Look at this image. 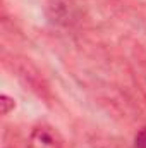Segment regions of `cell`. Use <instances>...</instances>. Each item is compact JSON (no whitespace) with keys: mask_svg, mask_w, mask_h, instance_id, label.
Segmentation results:
<instances>
[{"mask_svg":"<svg viewBox=\"0 0 146 148\" xmlns=\"http://www.w3.org/2000/svg\"><path fill=\"white\" fill-rule=\"evenodd\" d=\"M28 148H64V141L55 127L48 124H38L29 133Z\"/></svg>","mask_w":146,"mask_h":148,"instance_id":"6da1fadb","label":"cell"},{"mask_svg":"<svg viewBox=\"0 0 146 148\" xmlns=\"http://www.w3.org/2000/svg\"><path fill=\"white\" fill-rule=\"evenodd\" d=\"M134 148H146V126L136 134V138H134Z\"/></svg>","mask_w":146,"mask_h":148,"instance_id":"3957f363","label":"cell"},{"mask_svg":"<svg viewBox=\"0 0 146 148\" xmlns=\"http://www.w3.org/2000/svg\"><path fill=\"white\" fill-rule=\"evenodd\" d=\"M0 105H2V114L7 115L10 110H14V107H16V100L10 98L9 95H2V97H0Z\"/></svg>","mask_w":146,"mask_h":148,"instance_id":"7a4b0ae2","label":"cell"}]
</instances>
